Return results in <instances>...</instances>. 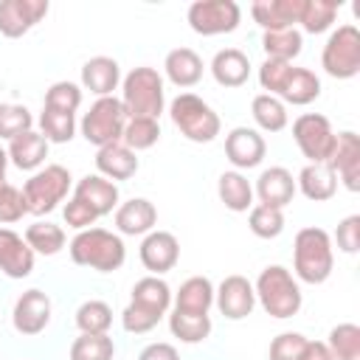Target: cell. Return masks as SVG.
Masks as SVG:
<instances>
[{
    "instance_id": "cell-14",
    "label": "cell",
    "mask_w": 360,
    "mask_h": 360,
    "mask_svg": "<svg viewBox=\"0 0 360 360\" xmlns=\"http://www.w3.org/2000/svg\"><path fill=\"white\" fill-rule=\"evenodd\" d=\"M11 323L20 335H39L48 323H51V298L42 290H25L11 312Z\"/></svg>"
},
{
    "instance_id": "cell-6",
    "label": "cell",
    "mask_w": 360,
    "mask_h": 360,
    "mask_svg": "<svg viewBox=\"0 0 360 360\" xmlns=\"http://www.w3.org/2000/svg\"><path fill=\"white\" fill-rule=\"evenodd\" d=\"M124 127H127V112H124L121 98H115V96L96 98L90 104V110L82 115V124H79L84 141L98 146V149L110 146V143H121Z\"/></svg>"
},
{
    "instance_id": "cell-41",
    "label": "cell",
    "mask_w": 360,
    "mask_h": 360,
    "mask_svg": "<svg viewBox=\"0 0 360 360\" xmlns=\"http://www.w3.org/2000/svg\"><path fill=\"white\" fill-rule=\"evenodd\" d=\"M115 343L110 335H79L70 343V360H112Z\"/></svg>"
},
{
    "instance_id": "cell-25",
    "label": "cell",
    "mask_w": 360,
    "mask_h": 360,
    "mask_svg": "<svg viewBox=\"0 0 360 360\" xmlns=\"http://www.w3.org/2000/svg\"><path fill=\"white\" fill-rule=\"evenodd\" d=\"M295 188L312 202H326L338 191V177L329 163H307L295 180Z\"/></svg>"
},
{
    "instance_id": "cell-35",
    "label": "cell",
    "mask_w": 360,
    "mask_h": 360,
    "mask_svg": "<svg viewBox=\"0 0 360 360\" xmlns=\"http://www.w3.org/2000/svg\"><path fill=\"white\" fill-rule=\"evenodd\" d=\"M338 8H340V3H335V0H304L298 22L307 34H323L326 28H332Z\"/></svg>"
},
{
    "instance_id": "cell-51",
    "label": "cell",
    "mask_w": 360,
    "mask_h": 360,
    "mask_svg": "<svg viewBox=\"0 0 360 360\" xmlns=\"http://www.w3.org/2000/svg\"><path fill=\"white\" fill-rule=\"evenodd\" d=\"M138 360H180V354H177V349L172 343H149L138 354Z\"/></svg>"
},
{
    "instance_id": "cell-26",
    "label": "cell",
    "mask_w": 360,
    "mask_h": 360,
    "mask_svg": "<svg viewBox=\"0 0 360 360\" xmlns=\"http://www.w3.org/2000/svg\"><path fill=\"white\" fill-rule=\"evenodd\" d=\"M6 155H8V160H11L17 169L34 172V169H39V166L45 163V158H48V141H45L39 132L28 129V132H22V135H17V138L8 141Z\"/></svg>"
},
{
    "instance_id": "cell-11",
    "label": "cell",
    "mask_w": 360,
    "mask_h": 360,
    "mask_svg": "<svg viewBox=\"0 0 360 360\" xmlns=\"http://www.w3.org/2000/svg\"><path fill=\"white\" fill-rule=\"evenodd\" d=\"M214 304H217V309H219L228 321H242V318H248V315L253 312V307H256L253 284H250L245 276H239V273L225 276V278L219 281V287L214 290Z\"/></svg>"
},
{
    "instance_id": "cell-38",
    "label": "cell",
    "mask_w": 360,
    "mask_h": 360,
    "mask_svg": "<svg viewBox=\"0 0 360 360\" xmlns=\"http://www.w3.org/2000/svg\"><path fill=\"white\" fill-rule=\"evenodd\" d=\"M158 141H160L158 118H127V127H124V135H121V143L127 149L143 152V149H152Z\"/></svg>"
},
{
    "instance_id": "cell-36",
    "label": "cell",
    "mask_w": 360,
    "mask_h": 360,
    "mask_svg": "<svg viewBox=\"0 0 360 360\" xmlns=\"http://www.w3.org/2000/svg\"><path fill=\"white\" fill-rule=\"evenodd\" d=\"M76 326L82 335H107V329L112 326V309L110 304L90 298L76 309Z\"/></svg>"
},
{
    "instance_id": "cell-47",
    "label": "cell",
    "mask_w": 360,
    "mask_h": 360,
    "mask_svg": "<svg viewBox=\"0 0 360 360\" xmlns=\"http://www.w3.org/2000/svg\"><path fill=\"white\" fill-rule=\"evenodd\" d=\"M25 214H28V205H25L22 188L6 183L0 188V222L3 225H11V222H20Z\"/></svg>"
},
{
    "instance_id": "cell-34",
    "label": "cell",
    "mask_w": 360,
    "mask_h": 360,
    "mask_svg": "<svg viewBox=\"0 0 360 360\" xmlns=\"http://www.w3.org/2000/svg\"><path fill=\"white\" fill-rule=\"evenodd\" d=\"M250 112H253L256 127L264 129V132H281L287 127V104L281 98H276V96L259 93L250 101Z\"/></svg>"
},
{
    "instance_id": "cell-52",
    "label": "cell",
    "mask_w": 360,
    "mask_h": 360,
    "mask_svg": "<svg viewBox=\"0 0 360 360\" xmlns=\"http://www.w3.org/2000/svg\"><path fill=\"white\" fill-rule=\"evenodd\" d=\"M301 360H335V354L329 352V346L323 340H307V349H304Z\"/></svg>"
},
{
    "instance_id": "cell-43",
    "label": "cell",
    "mask_w": 360,
    "mask_h": 360,
    "mask_svg": "<svg viewBox=\"0 0 360 360\" xmlns=\"http://www.w3.org/2000/svg\"><path fill=\"white\" fill-rule=\"evenodd\" d=\"M28 129H34V115L25 104H11V101L0 104V138L11 141Z\"/></svg>"
},
{
    "instance_id": "cell-23",
    "label": "cell",
    "mask_w": 360,
    "mask_h": 360,
    "mask_svg": "<svg viewBox=\"0 0 360 360\" xmlns=\"http://www.w3.org/2000/svg\"><path fill=\"white\" fill-rule=\"evenodd\" d=\"M118 84H121V68L112 56H93L82 65V87L96 93L98 98L112 96Z\"/></svg>"
},
{
    "instance_id": "cell-4",
    "label": "cell",
    "mask_w": 360,
    "mask_h": 360,
    "mask_svg": "<svg viewBox=\"0 0 360 360\" xmlns=\"http://www.w3.org/2000/svg\"><path fill=\"white\" fill-rule=\"evenodd\" d=\"M121 104L127 118H160L166 107L163 76L155 68H132L121 82Z\"/></svg>"
},
{
    "instance_id": "cell-10",
    "label": "cell",
    "mask_w": 360,
    "mask_h": 360,
    "mask_svg": "<svg viewBox=\"0 0 360 360\" xmlns=\"http://www.w3.org/2000/svg\"><path fill=\"white\" fill-rule=\"evenodd\" d=\"M186 20L194 34L217 37V34H231L239 28L242 8L233 0H197L188 6Z\"/></svg>"
},
{
    "instance_id": "cell-46",
    "label": "cell",
    "mask_w": 360,
    "mask_h": 360,
    "mask_svg": "<svg viewBox=\"0 0 360 360\" xmlns=\"http://www.w3.org/2000/svg\"><path fill=\"white\" fill-rule=\"evenodd\" d=\"M307 340L301 332H281L270 340V360H301Z\"/></svg>"
},
{
    "instance_id": "cell-15",
    "label": "cell",
    "mask_w": 360,
    "mask_h": 360,
    "mask_svg": "<svg viewBox=\"0 0 360 360\" xmlns=\"http://www.w3.org/2000/svg\"><path fill=\"white\" fill-rule=\"evenodd\" d=\"M267 155V143L262 138L259 129H250V127H233L228 135H225V158L239 169H253L264 160Z\"/></svg>"
},
{
    "instance_id": "cell-20",
    "label": "cell",
    "mask_w": 360,
    "mask_h": 360,
    "mask_svg": "<svg viewBox=\"0 0 360 360\" xmlns=\"http://www.w3.org/2000/svg\"><path fill=\"white\" fill-rule=\"evenodd\" d=\"M304 0H253L250 14L264 31H278V28H295L301 17Z\"/></svg>"
},
{
    "instance_id": "cell-42",
    "label": "cell",
    "mask_w": 360,
    "mask_h": 360,
    "mask_svg": "<svg viewBox=\"0 0 360 360\" xmlns=\"http://www.w3.org/2000/svg\"><path fill=\"white\" fill-rule=\"evenodd\" d=\"M248 228L259 239H276L284 231V211L270 208V205H253L248 217Z\"/></svg>"
},
{
    "instance_id": "cell-21",
    "label": "cell",
    "mask_w": 360,
    "mask_h": 360,
    "mask_svg": "<svg viewBox=\"0 0 360 360\" xmlns=\"http://www.w3.org/2000/svg\"><path fill=\"white\" fill-rule=\"evenodd\" d=\"M73 197H79L82 202H87L98 217L104 214H112L118 208V186L101 174H84L76 188H73Z\"/></svg>"
},
{
    "instance_id": "cell-9",
    "label": "cell",
    "mask_w": 360,
    "mask_h": 360,
    "mask_svg": "<svg viewBox=\"0 0 360 360\" xmlns=\"http://www.w3.org/2000/svg\"><path fill=\"white\" fill-rule=\"evenodd\" d=\"M292 138L301 149V155L309 163H329L332 152H335V129L329 124L326 115L321 112H304L292 121Z\"/></svg>"
},
{
    "instance_id": "cell-48",
    "label": "cell",
    "mask_w": 360,
    "mask_h": 360,
    "mask_svg": "<svg viewBox=\"0 0 360 360\" xmlns=\"http://www.w3.org/2000/svg\"><path fill=\"white\" fill-rule=\"evenodd\" d=\"M292 62H278V59H264L262 68H259V84L267 96H278L287 73H290Z\"/></svg>"
},
{
    "instance_id": "cell-49",
    "label": "cell",
    "mask_w": 360,
    "mask_h": 360,
    "mask_svg": "<svg viewBox=\"0 0 360 360\" xmlns=\"http://www.w3.org/2000/svg\"><path fill=\"white\" fill-rule=\"evenodd\" d=\"M62 214H65L68 228H76V231H87V228H93V225H96V219H98V214H96L87 202H82L79 197H70Z\"/></svg>"
},
{
    "instance_id": "cell-1",
    "label": "cell",
    "mask_w": 360,
    "mask_h": 360,
    "mask_svg": "<svg viewBox=\"0 0 360 360\" xmlns=\"http://www.w3.org/2000/svg\"><path fill=\"white\" fill-rule=\"evenodd\" d=\"M332 267H335V250H332L329 233L318 225L301 228L292 242L295 278H301L307 284H323L332 276Z\"/></svg>"
},
{
    "instance_id": "cell-13",
    "label": "cell",
    "mask_w": 360,
    "mask_h": 360,
    "mask_svg": "<svg viewBox=\"0 0 360 360\" xmlns=\"http://www.w3.org/2000/svg\"><path fill=\"white\" fill-rule=\"evenodd\" d=\"M48 0H3L0 3V34L8 39H17L28 34L45 14Z\"/></svg>"
},
{
    "instance_id": "cell-24",
    "label": "cell",
    "mask_w": 360,
    "mask_h": 360,
    "mask_svg": "<svg viewBox=\"0 0 360 360\" xmlns=\"http://www.w3.org/2000/svg\"><path fill=\"white\" fill-rule=\"evenodd\" d=\"M163 70H166V79L174 84V87H194L200 79H202V59L197 51L191 48H174L166 53L163 59Z\"/></svg>"
},
{
    "instance_id": "cell-16",
    "label": "cell",
    "mask_w": 360,
    "mask_h": 360,
    "mask_svg": "<svg viewBox=\"0 0 360 360\" xmlns=\"http://www.w3.org/2000/svg\"><path fill=\"white\" fill-rule=\"evenodd\" d=\"M329 169L335 172L338 183H343L349 191H360V138L357 132L346 129L335 141V152L329 158Z\"/></svg>"
},
{
    "instance_id": "cell-29",
    "label": "cell",
    "mask_w": 360,
    "mask_h": 360,
    "mask_svg": "<svg viewBox=\"0 0 360 360\" xmlns=\"http://www.w3.org/2000/svg\"><path fill=\"white\" fill-rule=\"evenodd\" d=\"M214 307V284L205 276H191L180 284L174 295V309L177 312H191V315H208Z\"/></svg>"
},
{
    "instance_id": "cell-53",
    "label": "cell",
    "mask_w": 360,
    "mask_h": 360,
    "mask_svg": "<svg viewBox=\"0 0 360 360\" xmlns=\"http://www.w3.org/2000/svg\"><path fill=\"white\" fill-rule=\"evenodd\" d=\"M6 166H8V155H6V149L0 146V188L6 186Z\"/></svg>"
},
{
    "instance_id": "cell-7",
    "label": "cell",
    "mask_w": 360,
    "mask_h": 360,
    "mask_svg": "<svg viewBox=\"0 0 360 360\" xmlns=\"http://www.w3.org/2000/svg\"><path fill=\"white\" fill-rule=\"evenodd\" d=\"M70 172L59 163H51L39 172H34L25 186H22V197H25V205H28V214H51L70 191Z\"/></svg>"
},
{
    "instance_id": "cell-32",
    "label": "cell",
    "mask_w": 360,
    "mask_h": 360,
    "mask_svg": "<svg viewBox=\"0 0 360 360\" xmlns=\"http://www.w3.org/2000/svg\"><path fill=\"white\" fill-rule=\"evenodd\" d=\"M262 48L267 53V59H278V62H292L301 48H304V37L298 28H278V31H264L262 34Z\"/></svg>"
},
{
    "instance_id": "cell-39",
    "label": "cell",
    "mask_w": 360,
    "mask_h": 360,
    "mask_svg": "<svg viewBox=\"0 0 360 360\" xmlns=\"http://www.w3.org/2000/svg\"><path fill=\"white\" fill-rule=\"evenodd\" d=\"M39 129H42L39 135H42L48 143H68V141H73V135H76V115H73V112H59V110L42 107Z\"/></svg>"
},
{
    "instance_id": "cell-17",
    "label": "cell",
    "mask_w": 360,
    "mask_h": 360,
    "mask_svg": "<svg viewBox=\"0 0 360 360\" xmlns=\"http://www.w3.org/2000/svg\"><path fill=\"white\" fill-rule=\"evenodd\" d=\"M295 191H298L295 180L284 166L264 169L256 180V188H253V194L259 197V205H270V208H278V211H284V205L292 202Z\"/></svg>"
},
{
    "instance_id": "cell-37",
    "label": "cell",
    "mask_w": 360,
    "mask_h": 360,
    "mask_svg": "<svg viewBox=\"0 0 360 360\" xmlns=\"http://www.w3.org/2000/svg\"><path fill=\"white\" fill-rule=\"evenodd\" d=\"M169 329L183 343H202L211 335V315H191V312H172Z\"/></svg>"
},
{
    "instance_id": "cell-8",
    "label": "cell",
    "mask_w": 360,
    "mask_h": 360,
    "mask_svg": "<svg viewBox=\"0 0 360 360\" xmlns=\"http://www.w3.org/2000/svg\"><path fill=\"white\" fill-rule=\"evenodd\" d=\"M321 68L332 79H354L360 73V31L352 22L329 34L321 51Z\"/></svg>"
},
{
    "instance_id": "cell-3",
    "label": "cell",
    "mask_w": 360,
    "mask_h": 360,
    "mask_svg": "<svg viewBox=\"0 0 360 360\" xmlns=\"http://www.w3.org/2000/svg\"><path fill=\"white\" fill-rule=\"evenodd\" d=\"M253 292H256V301L262 304V309L270 318H278V321L298 315V309L304 304L298 278L281 264H267L259 273V278L253 284Z\"/></svg>"
},
{
    "instance_id": "cell-2",
    "label": "cell",
    "mask_w": 360,
    "mask_h": 360,
    "mask_svg": "<svg viewBox=\"0 0 360 360\" xmlns=\"http://www.w3.org/2000/svg\"><path fill=\"white\" fill-rule=\"evenodd\" d=\"M70 259L73 264L79 267H90V270H98V273H112L124 264L127 259V248H124V239L107 228H87V231H79L73 239H70Z\"/></svg>"
},
{
    "instance_id": "cell-22",
    "label": "cell",
    "mask_w": 360,
    "mask_h": 360,
    "mask_svg": "<svg viewBox=\"0 0 360 360\" xmlns=\"http://www.w3.org/2000/svg\"><path fill=\"white\" fill-rule=\"evenodd\" d=\"M211 76L219 87H242L250 79V59L239 48H222L211 59Z\"/></svg>"
},
{
    "instance_id": "cell-31",
    "label": "cell",
    "mask_w": 360,
    "mask_h": 360,
    "mask_svg": "<svg viewBox=\"0 0 360 360\" xmlns=\"http://www.w3.org/2000/svg\"><path fill=\"white\" fill-rule=\"evenodd\" d=\"M132 304L146 307L158 315H166L172 307V287L160 276H143L132 287Z\"/></svg>"
},
{
    "instance_id": "cell-45",
    "label": "cell",
    "mask_w": 360,
    "mask_h": 360,
    "mask_svg": "<svg viewBox=\"0 0 360 360\" xmlns=\"http://www.w3.org/2000/svg\"><path fill=\"white\" fill-rule=\"evenodd\" d=\"M163 315L146 309V307H138V304H127V309L121 312V326L129 332V335H143V332H152L158 323H160Z\"/></svg>"
},
{
    "instance_id": "cell-27",
    "label": "cell",
    "mask_w": 360,
    "mask_h": 360,
    "mask_svg": "<svg viewBox=\"0 0 360 360\" xmlns=\"http://www.w3.org/2000/svg\"><path fill=\"white\" fill-rule=\"evenodd\" d=\"M96 169H98L101 177H107L112 183L115 180H129L138 172V158L124 143H110V146H101L96 152Z\"/></svg>"
},
{
    "instance_id": "cell-19",
    "label": "cell",
    "mask_w": 360,
    "mask_h": 360,
    "mask_svg": "<svg viewBox=\"0 0 360 360\" xmlns=\"http://www.w3.org/2000/svg\"><path fill=\"white\" fill-rule=\"evenodd\" d=\"M158 222V208L146 197H132L115 208V228L124 236H146L155 231Z\"/></svg>"
},
{
    "instance_id": "cell-12",
    "label": "cell",
    "mask_w": 360,
    "mask_h": 360,
    "mask_svg": "<svg viewBox=\"0 0 360 360\" xmlns=\"http://www.w3.org/2000/svg\"><path fill=\"white\" fill-rule=\"evenodd\" d=\"M138 256H141V264L149 270V276H163L174 270L180 259V242L169 231H149L141 242Z\"/></svg>"
},
{
    "instance_id": "cell-44",
    "label": "cell",
    "mask_w": 360,
    "mask_h": 360,
    "mask_svg": "<svg viewBox=\"0 0 360 360\" xmlns=\"http://www.w3.org/2000/svg\"><path fill=\"white\" fill-rule=\"evenodd\" d=\"M82 104V87L73 82H53L45 93V107L48 110H59V112H73Z\"/></svg>"
},
{
    "instance_id": "cell-40",
    "label": "cell",
    "mask_w": 360,
    "mask_h": 360,
    "mask_svg": "<svg viewBox=\"0 0 360 360\" xmlns=\"http://www.w3.org/2000/svg\"><path fill=\"white\" fill-rule=\"evenodd\" d=\"M326 346L335 354V360H360V326L357 323L332 326Z\"/></svg>"
},
{
    "instance_id": "cell-50",
    "label": "cell",
    "mask_w": 360,
    "mask_h": 360,
    "mask_svg": "<svg viewBox=\"0 0 360 360\" xmlns=\"http://www.w3.org/2000/svg\"><path fill=\"white\" fill-rule=\"evenodd\" d=\"M335 242L343 253H357L360 250V214H352V217L338 222Z\"/></svg>"
},
{
    "instance_id": "cell-33",
    "label": "cell",
    "mask_w": 360,
    "mask_h": 360,
    "mask_svg": "<svg viewBox=\"0 0 360 360\" xmlns=\"http://www.w3.org/2000/svg\"><path fill=\"white\" fill-rule=\"evenodd\" d=\"M25 242H28V248L34 250V253H42V256H56L62 248H65V242H68V236H65V231H62V225H56V222H31L28 228H25V236H22Z\"/></svg>"
},
{
    "instance_id": "cell-30",
    "label": "cell",
    "mask_w": 360,
    "mask_h": 360,
    "mask_svg": "<svg viewBox=\"0 0 360 360\" xmlns=\"http://www.w3.org/2000/svg\"><path fill=\"white\" fill-rule=\"evenodd\" d=\"M217 194L228 211L242 214V211L253 208V186L248 183V177L242 172H222L217 180Z\"/></svg>"
},
{
    "instance_id": "cell-28",
    "label": "cell",
    "mask_w": 360,
    "mask_h": 360,
    "mask_svg": "<svg viewBox=\"0 0 360 360\" xmlns=\"http://www.w3.org/2000/svg\"><path fill=\"white\" fill-rule=\"evenodd\" d=\"M318 96H321V79L307 68H290L276 98L292 107H304V104H312Z\"/></svg>"
},
{
    "instance_id": "cell-18",
    "label": "cell",
    "mask_w": 360,
    "mask_h": 360,
    "mask_svg": "<svg viewBox=\"0 0 360 360\" xmlns=\"http://www.w3.org/2000/svg\"><path fill=\"white\" fill-rule=\"evenodd\" d=\"M34 270V250L28 248V242L11 231V228H0V273L8 278H25Z\"/></svg>"
},
{
    "instance_id": "cell-5",
    "label": "cell",
    "mask_w": 360,
    "mask_h": 360,
    "mask_svg": "<svg viewBox=\"0 0 360 360\" xmlns=\"http://www.w3.org/2000/svg\"><path fill=\"white\" fill-rule=\"evenodd\" d=\"M169 115L180 135H186L194 143H211L222 129V121L214 112V107L194 93H180L177 98H172Z\"/></svg>"
}]
</instances>
